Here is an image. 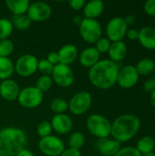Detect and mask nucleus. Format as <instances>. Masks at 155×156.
Segmentation results:
<instances>
[{
	"instance_id": "obj_1",
	"label": "nucleus",
	"mask_w": 155,
	"mask_h": 156,
	"mask_svg": "<svg viewBox=\"0 0 155 156\" xmlns=\"http://www.w3.org/2000/svg\"><path fill=\"white\" fill-rule=\"evenodd\" d=\"M120 68L117 63L110 59H100L89 69L90 83L100 90H109L117 83Z\"/></svg>"
},
{
	"instance_id": "obj_2",
	"label": "nucleus",
	"mask_w": 155,
	"mask_h": 156,
	"mask_svg": "<svg viewBox=\"0 0 155 156\" xmlns=\"http://www.w3.org/2000/svg\"><path fill=\"white\" fill-rule=\"evenodd\" d=\"M141 121L135 114L126 113L120 115L111 122V135L119 143H126L132 140L139 132Z\"/></svg>"
},
{
	"instance_id": "obj_3",
	"label": "nucleus",
	"mask_w": 155,
	"mask_h": 156,
	"mask_svg": "<svg viewBox=\"0 0 155 156\" xmlns=\"http://www.w3.org/2000/svg\"><path fill=\"white\" fill-rule=\"evenodd\" d=\"M26 144L27 136L22 129L8 126L0 130V151L5 156H16Z\"/></svg>"
},
{
	"instance_id": "obj_4",
	"label": "nucleus",
	"mask_w": 155,
	"mask_h": 156,
	"mask_svg": "<svg viewBox=\"0 0 155 156\" xmlns=\"http://www.w3.org/2000/svg\"><path fill=\"white\" fill-rule=\"evenodd\" d=\"M86 127L89 133L98 139L109 138L111 135V122L101 114H91L86 120Z\"/></svg>"
},
{
	"instance_id": "obj_5",
	"label": "nucleus",
	"mask_w": 155,
	"mask_h": 156,
	"mask_svg": "<svg viewBox=\"0 0 155 156\" xmlns=\"http://www.w3.org/2000/svg\"><path fill=\"white\" fill-rule=\"evenodd\" d=\"M79 32L85 42L95 44L102 37V27L97 19L83 18L79 26Z\"/></svg>"
},
{
	"instance_id": "obj_6",
	"label": "nucleus",
	"mask_w": 155,
	"mask_h": 156,
	"mask_svg": "<svg viewBox=\"0 0 155 156\" xmlns=\"http://www.w3.org/2000/svg\"><path fill=\"white\" fill-rule=\"evenodd\" d=\"M44 100V93L36 86H28L20 90L17 97V102L26 109H36L39 107Z\"/></svg>"
},
{
	"instance_id": "obj_7",
	"label": "nucleus",
	"mask_w": 155,
	"mask_h": 156,
	"mask_svg": "<svg viewBox=\"0 0 155 156\" xmlns=\"http://www.w3.org/2000/svg\"><path fill=\"white\" fill-rule=\"evenodd\" d=\"M92 96L89 91L82 90L74 94L69 102V111L75 116L86 113L92 105Z\"/></svg>"
},
{
	"instance_id": "obj_8",
	"label": "nucleus",
	"mask_w": 155,
	"mask_h": 156,
	"mask_svg": "<svg viewBox=\"0 0 155 156\" xmlns=\"http://www.w3.org/2000/svg\"><path fill=\"white\" fill-rule=\"evenodd\" d=\"M37 146L39 151L46 156H59L66 149L64 142L53 134L40 138Z\"/></svg>"
},
{
	"instance_id": "obj_9",
	"label": "nucleus",
	"mask_w": 155,
	"mask_h": 156,
	"mask_svg": "<svg viewBox=\"0 0 155 156\" xmlns=\"http://www.w3.org/2000/svg\"><path fill=\"white\" fill-rule=\"evenodd\" d=\"M38 59L35 55L24 54L20 56L15 63V72L23 78L34 75L37 71Z\"/></svg>"
},
{
	"instance_id": "obj_10",
	"label": "nucleus",
	"mask_w": 155,
	"mask_h": 156,
	"mask_svg": "<svg viewBox=\"0 0 155 156\" xmlns=\"http://www.w3.org/2000/svg\"><path fill=\"white\" fill-rule=\"evenodd\" d=\"M127 30L128 26L125 23L123 17H112L111 19L109 20L105 28L106 37L111 42L122 41V39L126 37Z\"/></svg>"
},
{
	"instance_id": "obj_11",
	"label": "nucleus",
	"mask_w": 155,
	"mask_h": 156,
	"mask_svg": "<svg viewBox=\"0 0 155 156\" xmlns=\"http://www.w3.org/2000/svg\"><path fill=\"white\" fill-rule=\"evenodd\" d=\"M53 82L60 88H69L74 83V72L72 69L64 64H58L54 66L51 74Z\"/></svg>"
},
{
	"instance_id": "obj_12",
	"label": "nucleus",
	"mask_w": 155,
	"mask_h": 156,
	"mask_svg": "<svg viewBox=\"0 0 155 156\" xmlns=\"http://www.w3.org/2000/svg\"><path fill=\"white\" fill-rule=\"evenodd\" d=\"M140 75L136 70L135 66L132 65H126L120 69L118 77H117V84L125 90L132 89L139 81Z\"/></svg>"
},
{
	"instance_id": "obj_13",
	"label": "nucleus",
	"mask_w": 155,
	"mask_h": 156,
	"mask_svg": "<svg viewBox=\"0 0 155 156\" xmlns=\"http://www.w3.org/2000/svg\"><path fill=\"white\" fill-rule=\"evenodd\" d=\"M26 15L32 22H44L51 16L52 7L42 1L30 3Z\"/></svg>"
},
{
	"instance_id": "obj_14",
	"label": "nucleus",
	"mask_w": 155,
	"mask_h": 156,
	"mask_svg": "<svg viewBox=\"0 0 155 156\" xmlns=\"http://www.w3.org/2000/svg\"><path fill=\"white\" fill-rule=\"evenodd\" d=\"M52 130L59 135H65L69 133L73 129V121L66 113L55 114L51 119Z\"/></svg>"
},
{
	"instance_id": "obj_15",
	"label": "nucleus",
	"mask_w": 155,
	"mask_h": 156,
	"mask_svg": "<svg viewBox=\"0 0 155 156\" xmlns=\"http://www.w3.org/2000/svg\"><path fill=\"white\" fill-rule=\"evenodd\" d=\"M20 90L17 82L12 79L5 80L0 82V96L5 101H14L17 100Z\"/></svg>"
},
{
	"instance_id": "obj_16",
	"label": "nucleus",
	"mask_w": 155,
	"mask_h": 156,
	"mask_svg": "<svg viewBox=\"0 0 155 156\" xmlns=\"http://www.w3.org/2000/svg\"><path fill=\"white\" fill-rule=\"evenodd\" d=\"M78 58L81 66L90 69L100 60V54L95 47H88L79 54Z\"/></svg>"
},
{
	"instance_id": "obj_17",
	"label": "nucleus",
	"mask_w": 155,
	"mask_h": 156,
	"mask_svg": "<svg viewBox=\"0 0 155 156\" xmlns=\"http://www.w3.org/2000/svg\"><path fill=\"white\" fill-rule=\"evenodd\" d=\"M122 144L114 139L104 138L97 142V149L103 156H114L122 148Z\"/></svg>"
},
{
	"instance_id": "obj_18",
	"label": "nucleus",
	"mask_w": 155,
	"mask_h": 156,
	"mask_svg": "<svg viewBox=\"0 0 155 156\" xmlns=\"http://www.w3.org/2000/svg\"><path fill=\"white\" fill-rule=\"evenodd\" d=\"M59 63L69 66L79 58L78 48L73 44H65L58 51Z\"/></svg>"
},
{
	"instance_id": "obj_19",
	"label": "nucleus",
	"mask_w": 155,
	"mask_h": 156,
	"mask_svg": "<svg viewBox=\"0 0 155 156\" xmlns=\"http://www.w3.org/2000/svg\"><path fill=\"white\" fill-rule=\"evenodd\" d=\"M138 41L143 48L155 50V27L151 26L143 27L139 30Z\"/></svg>"
},
{
	"instance_id": "obj_20",
	"label": "nucleus",
	"mask_w": 155,
	"mask_h": 156,
	"mask_svg": "<svg viewBox=\"0 0 155 156\" xmlns=\"http://www.w3.org/2000/svg\"><path fill=\"white\" fill-rule=\"evenodd\" d=\"M128 52L127 45L124 41H116L111 42L110 49L108 51V55L110 60L118 64V62L122 61Z\"/></svg>"
},
{
	"instance_id": "obj_21",
	"label": "nucleus",
	"mask_w": 155,
	"mask_h": 156,
	"mask_svg": "<svg viewBox=\"0 0 155 156\" xmlns=\"http://www.w3.org/2000/svg\"><path fill=\"white\" fill-rule=\"evenodd\" d=\"M104 3L101 0H91L86 2L83 7L84 18L97 19L104 11Z\"/></svg>"
},
{
	"instance_id": "obj_22",
	"label": "nucleus",
	"mask_w": 155,
	"mask_h": 156,
	"mask_svg": "<svg viewBox=\"0 0 155 156\" xmlns=\"http://www.w3.org/2000/svg\"><path fill=\"white\" fill-rule=\"evenodd\" d=\"M30 2L28 0H6L5 5L13 16L26 15L27 13Z\"/></svg>"
},
{
	"instance_id": "obj_23",
	"label": "nucleus",
	"mask_w": 155,
	"mask_h": 156,
	"mask_svg": "<svg viewBox=\"0 0 155 156\" xmlns=\"http://www.w3.org/2000/svg\"><path fill=\"white\" fill-rule=\"evenodd\" d=\"M15 73V63L9 58L0 57V80H8Z\"/></svg>"
},
{
	"instance_id": "obj_24",
	"label": "nucleus",
	"mask_w": 155,
	"mask_h": 156,
	"mask_svg": "<svg viewBox=\"0 0 155 156\" xmlns=\"http://www.w3.org/2000/svg\"><path fill=\"white\" fill-rule=\"evenodd\" d=\"M135 148L142 155L153 153L154 152L155 149L154 139L151 136H143L140 138V140L137 142V145Z\"/></svg>"
},
{
	"instance_id": "obj_25",
	"label": "nucleus",
	"mask_w": 155,
	"mask_h": 156,
	"mask_svg": "<svg viewBox=\"0 0 155 156\" xmlns=\"http://www.w3.org/2000/svg\"><path fill=\"white\" fill-rule=\"evenodd\" d=\"M136 70L138 71L139 75H143V76H148L152 73H153L155 69V62L148 58H143L141 59L137 65L135 66Z\"/></svg>"
},
{
	"instance_id": "obj_26",
	"label": "nucleus",
	"mask_w": 155,
	"mask_h": 156,
	"mask_svg": "<svg viewBox=\"0 0 155 156\" xmlns=\"http://www.w3.org/2000/svg\"><path fill=\"white\" fill-rule=\"evenodd\" d=\"M10 20L12 22L14 28L20 30V31L27 30L32 24V21L30 20V18L27 16L26 14L20 15V16H13Z\"/></svg>"
},
{
	"instance_id": "obj_27",
	"label": "nucleus",
	"mask_w": 155,
	"mask_h": 156,
	"mask_svg": "<svg viewBox=\"0 0 155 156\" xmlns=\"http://www.w3.org/2000/svg\"><path fill=\"white\" fill-rule=\"evenodd\" d=\"M85 144V136L81 132H72L69 138V148L80 151Z\"/></svg>"
},
{
	"instance_id": "obj_28",
	"label": "nucleus",
	"mask_w": 155,
	"mask_h": 156,
	"mask_svg": "<svg viewBox=\"0 0 155 156\" xmlns=\"http://www.w3.org/2000/svg\"><path fill=\"white\" fill-rule=\"evenodd\" d=\"M50 110L55 114H63L69 110V102L61 98H56L50 102Z\"/></svg>"
},
{
	"instance_id": "obj_29",
	"label": "nucleus",
	"mask_w": 155,
	"mask_h": 156,
	"mask_svg": "<svg viewBox=\"0 0 155 156\" xmlns=\"http://www.w3.org/2000/svg\"><path fill=\"white\" fill-rule=\"evenodd\" d=\"M14 27L10 19L2 17L0 18V40L7 39L12 35Z\"/></svg>"
},
{
	"instance_id": "obj_30",
	"label": "nucleus",
	"mask_w": 155,
	"mask_h": 156,
	"mask_svg": "<svg viewBox=\"0 0 155 156\" xmlns=\"http://www.w3.org/2000/svg\"><path fill=\"white\" fill-rule=\"evenodd\" d=\"M54 82H53V80L51 78V76H47V75H41L37 82H36V87L43 93L48 91L52 86H53Z\"/></svg>"
},
{
	"instance_id": "obj_31",
	"label": "nucleus",
	"mask_w": 155,
	"mask_h": 156,
	"mask_svg": "<svg viewBox=\"0 0 155 156\" xmlns=\"http://www.w3.org/2000/svg\"><path fill=\"white\" fill-rule=\"evenodd\" d=\"M15 49L14 42L7 38L4 40H0V57L2 58H9V56L13 53Z\"/></svg>"
},
{
	"instance_id": "obj_32",
	"label": "nucleus",
	"mask_w": 155,
	"mask_h": 156,
	"mask_svg": "<svg viewBox=\"0 0 155 156\" xmlns=\"http://www.w3.org/2000/svg\"><path fill=\"white\" fill-rule=\"evenodd\" d=\"M52 131L53 130H52L51 123L50 122H48V121H43L39 122L37 127V133L40 138H44V137L51 135Z\"/></svg>"
},
{
	"instance_id": "obj_33",
	"label": "nucleus",
	"mask_w": 155,
	"mask_h": 156,
	"mask_svg": "<svg viewBox=\"0 0 155 156\" xmlns=\"http://www.w3.org/2000/svg\"><path fill=\"white\" fill-rule=\"evenodd\" d=\"M54 69V65H52L49 61H48L46 58L45 59H40L38 60V65H37V70L42 74V75H47V76H51L52 72Z\"/></svg>"
},
{
	"instance_id": "obj_34",
	"label": "nucleus",
	"mask_w": 155,
	"mask_h": 156,
	"mask_svg": "<svg viewBox=\"0 0 155 156\" xmlns=\"http://www.w3.org/2000/svg\"><path fill=\"white\" fill-rule=\"evenodd\" d=\"M111 42L106 37H101L96 43H95V48L99 51L100 54L102 53H108L110 47H111Z\"/></svg>"
},
{
	"instance_id": "obj_35",
	"label": "nucleus",
	"mask_w": 155,
	"mask_h": 156,
	"mask_svg": "<svg viewBox=\"0 0 155 156\" xmlns=\"http://www.w3.org/2000/svg\"><path fill=\"white\" fill-rule=\"evenodd\" d=\"M114 156H143L133 146H126L120 149Z\"/></svg>"
},
{
	"instance_id": "obj_36",
	"label": "nucleus",
	"mask_w": 155,
	"mask_h": 156,
	"mask_svg": "<svg viewBox=\"0 0 155 156\" xmlns=\"http://www.w3.org/2000/svg\"><path fill=\"white\" fill-rule=\"evenodd\" d=\"M143 9L148 16H155V0H148L147 2H145Z\"/></svg>"
},
{
	"instance_id": "obj_37",
	"label": "nucleus",
	"mask_w": 155,
	"mask_h": 156,
	"mask_svg": "<svg viewBox=\"0 0 155 156\" xmlns=\"http://www.w3.org/2000/svg\"><path fill=\"white\" fill-rule=\"evenodd\" d=\"M86 4L85 0H70L69 1V5L70 6L71 9L75 11H79L83 9L84 5Z\"/></svg>"
},
{
	"instance_id": "obj_38",
	"label": "nucleus",
	"mask_w": 155,
	"mask_h": 156,
	"mask_svg": "<svg viewBox=\"0 0 155 156\" xmlns=\"http://www.w3.org/2000/svg\"><path fill=\"white\" fill-rule=\"evenodd\" d=\"M48 61H49L52 65L56 66L58 64H59V57H58V52H54V51H51L48 54L47 56V58H46Z\"/></svg>"
},
{
	"instance_id": "obj_39",
	"label": "nucleus",
	"mask_w": 155,
	"mask_h": 156,
	"mask_svg": "<svg viewBox=\"0 0 155 156\" xmlns=\"http://www.w3.org/2000/svg\"><path fill=\"white\" fill-rule=\"evenodd\" d=\"M126 37H128V39L130 40H138V37H139V30L135 29V28H130L127 30L126 33Z\"/></svg>"
},
{
	"instance_id": "obj_40",
	"label": "nucleus",
	"mask_w": 155,
	"mask_h": 156,
	"mask_svg": "<svg viewBox=\"0 0 155 156\" xmlns=\"http://www.w3.org/2000/svg\"><path fill=\"white\" fill-rule=\"evenodd\" d=\"M59 156H82L80 151L71 149V148H67L63 151V153Z\"/></svg>"
},
{
	"instance_id": "obj_41",
	"label": "nucleus",
	"mask_w": 155,
	"mask_h": 156,
	"mask_svg": "<svg viewBox=\"0 0 155 156\" xmlns=\"http://www.w3.org/2000/svg\"><path fill=\"white\" fill-rule=\"evenodd\" d=\"M144 90L148 92H152L153 90H155V80L153 78L152 79H149L147 80L145 82H144Z\"/></svg>"
},
{
	"instance_id": "obj_42",
	"label": "nucleus",
	"mask_w": 155,
	"mask_h": 156,
	"mask_svg": "<svg viewBox=\"0 0 155 156\" xmlns=\"http://www.w3.org/2000/svg\"><path fill=\"white\" fill-rule=\"evenodd\" d=\"M135 20H136V18H135V16H134L133 15H128V16L124 18V21H125V23L127 24L128 27L133 25V24L135 23Z\"/></svg>"
},
{
	"instance_id": "obj_43",
	"label": "nucleus",
	"mask_w": 155,
	"mask_h": 156,
	"mask_svg": "<svg viewBox=\"0 0 155 156\" xmlns=\"http://www.w3.org/2000/svg\"><path fill=\"white\" fill-rule=\"evenodd\" d=\"M16 156H35V154H33L32 151H30V150L25 148V149L21 150L19 153H17V154Z\"/></svg>"
},
{
	"instance_id": "obj_44",
	"label": "nucleus",
	"mask_w": 155,
	"mask_h": 156,
	"mask_svg": "<svg viewBox=\"0 0 155 156\" xmlns=\"http://www.w3.org/2000/svg\"><path fill=\"white\" fill-rule=\"evenodd\" d=\"M150 101H151V104L155 108V90L151 92V95H150Z\"/></svg>"
},
{
	"instance_id": "obj_45",
	"label": "nucleus",
	"mask_w": 155,
	"mask_h": 156,
	"mask_svg": "<svg viewBox=\"0 0 155 156\" xmlns=\"http://www.w3.org/2000/svg\"><path fill=\"white\" fill-rule=\"evenodd\" d=\"M82 19H83V18H81V16H74V18H73V22H74L76 25L79 26V24L81 23Z\"/></svg>"
},
{
	"instance_id": "obj_46",
	"label": "nucleus",
	"mask_w": 155,
	"mask_h": 156,
	"mask_svg": "<svg viewBox=\"0 0 155 156\" xmlns=\"http://www.w3.org/2000/svg\"><path fill=\"white\" fill-rule=\"evenodd\" d=\"M143 156H155V153L153 152V153H150V154H144Z\"/></svg>"
},
{
	"instance_id": "obj_47",
	"label": "nucleus",
	"mask_w": 155,
	"mask_h": 156,
	"mask_svg": "<svg viewBox=\"0 0 155 156\" xmlns=\"http://www.w3.org/2000/svg\"><path fill=\"white\" fill-rule=\"evenodd\" d=\"M0 156H5V154H3V153L0 151Z\"/></svg>"
},
{
	"instance_id": "obj_48",
	"label": "nucleus",
	"mask_w": 155,
	"mask_h": 156,
	"mask_svg": "<svg viewBox=\"0 0 155 156\" xmlns=\"http://www.w3.org/2000/svg\"><path fill=\"white\" fill-rule=\"evenodd\" d=\"M153 79H154V80H155V69H154V71H153Z\"/></svg>"
}]
</instances>
